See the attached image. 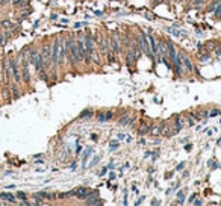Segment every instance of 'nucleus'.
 Instances as JSON below:
<instances>
[{"mask_svg": "<svg viewBox=\"0 0 221 206\" xmlns=\"http://www.w3.org/2000/svg\"><path fill=\"white\" fill-rule=\"evenodd\" d=\"M138 46L141 47V50L144 52L148 58L153 59V64H154V55L152 53V50H150V46H148V41H147V35H145L144 32H141V30L138 32Z\"/></svg>", "mask_w": 221, "mask_h": 206, "instance_id": "f257e3e1", "label": "nucleus"}, {"mask_svg": "<svg viewBox=\"0 0 221 206\" xmlns=\"http://www.w3.org/2000/svg\"><path fill=\"white\" fill-rule=\"evenodd\" d=\"M41 58H43V65L46 70L51 68V44L46 43L41 47Z\"/></svg>", "mask_w": 221, "mask_h": 206, "instance_id": "f03ea898", "label": "nucleus"}, {"mask_svg": "<svg viewBox=\"0 0 221 206\" xmlns=\"http://www.w3.org/2000/svg\"><path fill=\"white\" fill-rule=\"evenodd\" d=\"M177 59H179V62L182 64L183 71H186V73H192L194 64L191 62V58H189V56H188V55L183 50H179L177 52Z\"/></svg>", "mask_w": 221, "mask_h": 206, "instance_id": "7ed1b4c3", "label": "nucleus"}, {"mask_svg": "<svg viewBox=\"0 0 221 206\" xmlns=\"http://www.w3.org/2000/svg\"><path fill=\"white\" fill-rule=\"evenodd\" d=\"M120 35L118 32H114V34L110 35L109 38H108V47L110 49L112 53H115V55H120L121 53V47H120Z\"/></svg>", "mask_w": 221, "mask_h": 206, "instance_id": "20e7f679", "label": "nucleus"}, {"mask_svg": "<svg viewBox=\"0 0 221 206\" xmlns=\"http://www.w3.org/2000/svg\"><path fill=\"white\" fill-rule=\"evenodd\" d=\"M183 127H185V118L180 117L179 114L174 115V117H173V124H171V137L176 135V133H179Z\"/></svg>", "mask_w": 221, "mask_h": 206, "instance_id": "39448f33", "label": "nucleus"}, {"mask_svg": "<svg viewBox=\"0 0 221 206\" xmlns=\"http://www.w3.org/2000/svg\"><path fill=\"white\" fill-rule=\"evenodd\" d=\"M103 203H105V202L99 197V191H97V189H91L89 194H88L85 198V205L97 206V205H103Z\"/></svg>", "mask_w": 221, "mask_h": 206, "instance_id": "423d86ee", "label": "nucleus"}, {"mask_svg": "<svg viewBox=\"0 0 221 206\" xmlns=\"http://www.w3.org/2000/svg\"><path fill=\"white\" fill-rule=\"evenodd\" d=\"M94 41H95V44L99 46L100 55H102V56H106V53L109 52V47H108V41H106V38H105L102 34H97V35H95V38H94Z\"/></svg>", "mask_w": 221, "mask_h": 206, "instance_id": "0eeeda50", "label": "nucleus"}, {"mask_svg": "<svg viewBox=\"0 0 221 206\" xmlns=\"http://www.w3.org/2000/svg\"><path fill=\"white\" fill-rule=\"evenodd\" d=\"M9 65H11V71H12V79L15 84L21 82V74H20V70H18V61L15 58L9 59Z\"/></svg>", "mask_w": 221, "mask_h": 206, "instance_id": "6e6552de", "label": "nucleus"}, {"mask_svg": "<svg viewBox=\"0 0 221 206\" xmlns=\"http://www.w3.org/2000/svg\"><path fill=\"white\" fill-rule=\"evenodd\" d=\"M21 79L26 84H30V71H29V59L21 58Z\"/></svg>", "mask_w": 221, "mask_h": 206, "instance_id": "1a4fd4ad", "label": "nucleus"}, {"mask_svg": "<svg viewBox=\"0 0 221 206\" xmlns=\"http://www.w3.org/2000/svg\"><path fill=\"white\" fill-rule=\"evenodd\" d=\"M165 46H167V58L173 62V61L177 58V50L174 47V43L171 40H165Z\"/></svg>", "mask_w": 221, "mask_h": 206, "instance_id": "9d476101", "label": "nucleus"}, {"mask_svg": "<svg viewBox=\"0 0 221 206\" xmlns=\"http://www.w3.org/2000/svg\"><path fill=\"white\" fill-rule=\"evenodd\" d=\"M167 56V46H165V40H156V58H164Z\"/></svg>", "mask_w": 221, "mask_h": 206, "instance_id": "9b49d317", "label": "nucleus"}, {"mask_svg": "<svg viewBox=\"0 0 221 206\" xmlns=\"http://www.w3.org/2000/svg\"><path fill=\"white\" fill-rule=\"evenodd\" d=\"M91 188H86V187H79V188L73 189V197L79 198V200H85L86 196L89 194Z\"/></svg>", "mask_w": 221, "mask_h": 206, "instance_id": "f8f14e48", "label": "nucleus"}, {"mask_svg": "<svg viewBox=\"0 0 221 206\" xmlns=\"http://www.w3.org/2000/svg\"><path fill=\"white\" fill-rule=\"evenodd\" d=\"M95 118H97V121H100V123H105V121H109L112 120V117H114V111H100L97 112L95 115H94Z\"/></svg>", "mask_w": 221, "mask_h": 206, "instance_id": "ddd939ff", "label": "nucleus"}, {"mask_svg": "<svg viewBox=\"0 0 221 206\" xmlns=\"http://www.w3.org/2000/svg\"><path fill=\"white\" fill-rule=\"evenodd\" d=\"M34 197H35V198H49V200H56V198H58V194H56V192L40 191V192H35Z\"/></svg>", "mask_w": 221, "mask_h": 206, "instance_id": "4468645a", "label": "nucleus"}, {"mask_svg": "<svg viewBox=\"0 0 221 206\" xmlns=\"http://www.w3.org/2000/svg\"><path fill=\"white\" fill-rule=\"evenodd\" d=\"M135 117H129L127 114H124L118 118V126H132L135 123Z\"/></svg>", "mask_w": 221, "mask_h": 206, "instance_id": "2eb2a0df", "label": "nucleus"}, {"mask_svg": "<svg viewBox=\"0 0 221 206\" xmlns=\"http://www.w3.org/2000/svg\"><path fill=\"white\" fill-rule=\"evenodd\" d=\"M94 115H95V112H94V109H91V108H88V109H85V111H82L80 114H79V120H85V118H93Z\"/></svg>", "mask_w": 221, "mask_h": 206, "instance_id": "dca6fc26", "label": "nucleus"}, {"mask_svg": "<svg viewBox=\"0 0 221 206\" xmlns=\"http://www.w3.org/2000/svg\"><path fill=\"white\" fill-rule=\"evenodd\" d=\"M93 153H94V149H91V147L85 149V152L82 154V168H86V159H88Z\"/></svg>", "mask_w": 221, "mask_h": 206, "instance_id": "f3484780", "label": "nucleus"}, {"mask_svg": "<svg viewBox=\"0 0 221 206\" xmlns=\"http://www.w3.org/2000/svg\"><path fill=\"white\" fill-rule=\"evenodd\" d=\"M211 61H212V56H211L209 52H203V53L198 55V62H202V64H204V62H211Z\"/></svg>", "mask_w": 221, "mask_h": 206, "instance_id": "a211bd4d", "label": "nucleus"}, {"mask_svg": "<svg viewBox=\"0 0 221 206\" xmlns=\"http://www.w3.org/2000/svg\"><path fill=\"white\" fill-rule=\"evenodd\" d=\"M0 24H2V27H5V29H8V30H14V29H15V24H14L11 20H3Z\"/></svg>", "mask_w": 221, "mask_h": 206, "instance_id": "6ab92c4d", "label": "nucleus"}, {"mask_svg": "<svg viewBox=\"0 0 221 206\" xmlns=\"http://www.w3.org/2000/svg\"><path fill=\"white\" fill-rule=\"evenodd\" d=\"M0 198L6 200V202H11V203H15V197L9 192H0Z\"/></svg>", "mask_w": 221, "mask_h": 206, "instance_id": "aec40b11", "label": "nucleus"}, {"mask_svg": "<svg viewBox=\"0 0 221 206\" xmlns=\"http://www.w3.org/2000/svg\"><path fill=\"white\" fill-rule=\"evenodd\" d=\"M150 127H152V124H143L141 127L138 129V135H145V133H150Z\"/></svg>", "mask_w": 221, "mask_h": 206, "instance_id": "412c9836", "label": "nucleus"}, {"mask_svg": "<svg viewBox=\"0 0 221 206\" xmlns=\"http://www.w3.org/2000/svg\"><path fill=\"white\" fill-rule=\"evenodd\" d=\"M177 202H176V205H183V202H185V189H180V191H177Z\"/></svg>", "mask_w": 221, "mask_h": 206, "instance_id": "4be33fe9", "label": "nucleus"}, {"mask_svg": "<svg viewBox=\"0 0 221 206\" xmlns=\"http://www.w3.org/2000/svg\"><path fill=\"white\" fill-rule=\"evenodd\" d=\"M12 5H14L15 8H24L29 3H27V0H12Z\"/></svg>", "mask_w": 221, "mask_h": 206, "instance_id": "5701e85b", "label": "nucleus"}, {"mask_svg": "<svg viewBox=\"0 0 221 206\" xmlns=\"http://www.w3.org/2000/svg\"><path fill=\"white\" fill-rule=\"evenodd\" d=\"M183 118H185V124H188V127H192V126L196 124V120H194V118H192L189 114H186Z\"/></svg>", "mask_w": 221, "mask_h": 206, "instance_id": "b1692460", "label": "nucleus"}, {"mask_svg": "<svg viewBox=\"0 0 221 206\" xmlns=\"http://www.w3.org/2000/svg\"><path fill=\"white\" fill-rule=\"evenodd\" d=\"M208 167H209L211 170H218V168H220V164L217 162L215 159H209V161H208Z\"/></svg>", "mask_w": 221, "mask_h": 206, "instance_id": "393cba45", "label": "nucleus"}, {"mask_svg": "<svg viewBox=\"0 0 221 206\" xmlns=\"http://www.w3.org/2000/svg\"><path fill=\"white\" fill-rule=\"evenodd\" d=\"M115 56H117V55L112 53V52H108V53H106V58H108V62H109V64H115V62H117V58H115Z\"/></svg>", "mask_w": 221, "mask_h": 206, "instance_id": "a878e982", "label": "nucleus"}, {"mask_svg": "<svg viewBox=\"0 0 221 206\" xmlns=\"http://www.w3.org/2000/svg\"><path fill=\"white\" fill-rule=\"evenodd\" d=\"M11 91H12V97H11V99H14V100H15V99H18V97H20V91H18L17 84H15V85H12Z\"/></svg>", "mask_w": 221, "mask_h": 206, "instance_id": "bb28decb", "label": "nucleus"}, {"mask_svg": "<svg viewBox=\"0 0 221 206\" xmlns=\"http://www.w3.org/2000/svg\"><path fill=\"white\" fill-rule=\"evenodd\" d=\"M212 14H213V18H217V20H220L221 18V2L218 3V6L215 8V11H213Z\"/></svg>", "mask_w": 221, "mask_h": 206, "instance_id": "cd10ccee", "label": "nucleus"}, {"mask_svg": "<svg viewBox=\"0 0 221 206\" xmlns=\"http://www.w3.org/2000/svg\"><path fill=\"white\" fill-rule=\"evenodd\" d=\"M218 115H221V109H218V108H212V109L209 111V117H211V118L218 117Z\"/></svg>", "mask_w": 221, "mask_h": 206, "instance_id": "c85d7f7f", "label": "nucleus"}, {"mask_svg": "<svg viewBox=\"0 0 221 206\" xmlns=\"http://www.w3.org/2000/svg\"><path fill=\"white\" fill-rule=\"evenodd\" d=\"M118 147H120V143H118V141H112V143L109 144V150H110V152H115V150H117Z\"/></svg>", "mask_w": 221, "mask_h": 206, "instance_id": "c756f323", "label": "nucleus"}, {"mask_svg": "<svg viewBox=\"0 0 221 206\" xmlns=\"http://www.w3.org/2000/svg\"><path fill=\"white\" fill-rule=\"evenodd\" d=\"M206 2H208V0H194L192 5H194V8H200V6H202L203 3H206Z\"/></svg>", "mask_w": 221, "mask_h": 206, "instance_id": "7c9ffc66", "label": "nucleus"}, {"mask_svg": "<svg viewBox=\"0 0 221 206\" xmlns=\"http://www.w3.org/2000/svg\"><path fill=\"white\" fill-rule=\"evenodd\" d=\"M8 36H6V35H0V46H5V44L8 43Z\"/></svg>", "mask_w": 221, "mask_h": 206, "instance_id": "2f4dec72", "label": "nucleus"}, {"mask_svg": "<svg viewBox=\"0 0 221 206\" xmlns=\"http://www.w3.org/2000/svg\"><path fill=\"white\" fill-rule=\"evenodd\" d=\"M198 114H200L202 118H208V117H209V111H208V109H202Z\"/></svg>", "mask_w": 221, "mask_h": 206, "instance_id": "473e14b6", "label": "nucleus"}, {"mask_svg": "<svg viewBox=\"0 0 221 206\" xmlns=\"http://www.w3.org/2000/svg\"><path fill=\"white\" fill-rule=\"evenodd\" d=\"M189 115H191V117H192V118H194L196 121H200V120H202L200 114H197V112H189Z\"/></svg>", "mask_w": 221, "mask_h": 206, "instance_id": "72a5a7b5", "label": "nucleus"}, {"mask_svg": "<svg viewBox=\"0 0 221 206\" xmlns=\"http://www.w3.org/2000/svg\"><path fill=\"white\" fill-rule=\"evenodd\" d=\"M80 27H88V23L84 21V23H76L74 24V29H80Z\"/></svg>", "mask_w": 221, "mask_h": 206, "instance_id": "f704fd0d", "label": "nucleus"}, {"mask_svg": "<svg viewBox=\"0 0 221 206\" xmlns=\"http://www.w3.org/2000/svg\"><path fill=\"white\" fill-rule=\"evenodd\" d=\"M100 158H102V156H95V158H94V161L89 164V167H95V165L99 164V161H100Z\"/></svg>", "mask_w": 221, "mask_h": 206, "instance_id": "c9c22d12", "label": "nucleus"}, {"mask_svg": "<svg viewBox=\"0 0 221 206\" xmlns=\"http://www.w3.org/2000/svg\"><path fill=\"white\" fill-rule=\"evenodd\" d=\"M213 53H215L217 56H220V58H221V46H217V47H215V50H213Z\"/></svg>", "mask_w": 221, "mask_h": 206, "instance_id": "e433bc0d", "label": "nucleus"}, {"mask_svg": "<svg viewBox=\"0 0 221 206\" xmlns=\"http://www.w3.org/2000/svg\"><path fill=\"white\" fill-rule=\"evenodd\" d=\"M17 197L21 198V200H26V194L23 192V191H18V192H17Z\"/></svg>", "mask_w": 221, "mask_h": 206, "instance_id": "4c0bfd02", "label": "nucleus"}, {"mask_svg": "<svg viewBox=\"0 0 221 206\" xmlns=\"http://www.w3.org/2000/svg\"><path fill=\"white\" fill-rule=\"evenodd\" d=\"M185 164L186 162H180L177 165V167H176V170H177V171H180V170H183V168H185Z\"/></svg>", "mask_w": 221, "mask_h": 206, "instance_id": "58836bf2", "label": "nucleus"}, {"mask_svg": "<svg viewBox=\"0 0 221 206\" xmlns=\"http://www.w3.org/2000/svg\"><path fill=\"white\" fill-rule=\"evenodd\" d=\"M9 3H12V0H0V5H2V6H6Z\"/></svg>", "mask_w": 221, "mask_h": 206, "instance_id": "ea45409f", "label": "nucleus"}, {"mask_svg": "<svg viewBox=\"0 0 221 206\" xmlns=\"http://www.w3.org/2000/svg\"><path fill=\"white\" fill-rule=\"evenodd\" d=\"M194 198H197V194H191L189 198H188V202H189V203H192V202H194Z\"/></svg>", "mask_w": 221, "mask_h": 206, "instance_id": "a19ab883", "label": "nucleus"}, {"mask_svg": "<svg viewBox=\"0 0 221 206\" xmlns=\"http://www.w3.org/2000/svg\"><path fill=\"white\" fill-rule=\"evenodd\" d=\"M115 177H117V174H115L114 171H110L109 173V180H115Z\"/></svg>", "mask_w": 221, "mask_h": 206, "instance_id": "79ce46f5", "label": "nucleus"}, {"mask_svg": "<svg viewBox=\"0 0 221 206\" xmlns=\"http://www.w3.org/2000/svg\"><path fill=\"white\" fill-rule=\"evenodd\" d=\"M106 171H108V167H105V168H102V171L99 173V176H105V174H106Z\"/></svg>", "mask_w": 221, "mask_h": 206, "instance_id": "37998d69", "label": "nucleus"}, {"mask_svg": "<svg viewBox=\"0 0 221 206\" xmlns=\"http://www.w3.org/2000/svg\"><path fill=\"white\" fill-rule=\"evenodd\" d=\"M82 153V146H79L77 144V147H76V154H80Z\"/></svg>", "mask_w": 221, "mask_h": 206, "instance_id": "c03bdc74", "label": "nucleus"}, {"mask_svg": "<svg viewBox=\"0 0 221 206\" xmlns=\"http://www.w3.org/2000/svg\"><path fill=\"white\" fill-rule=\"evenodd\" d=\"M144 198H145V197H139V200H136V202H135V205H136V206H138V205H141V203L144 202Z\"/></svg>", "mask_w": 221, "mask_h": 206, "instance_id": "a18cd8bd", "label": "nucleus"}, {"mask_svg": "<svg viewBox=\"0 0 221 206\" xmlns=\"http://www.w3.org/2000/svg\"><path fill=\"white\" fill-rule=\"evenodd\" d=\"M192 203H194V205H203V200H198V198H194V202H192Z\"/></svg>", "mask_w": 221, "mask_h": 206, "instance_id": "49530a36", "label": "nucleus"}, {"mask_svg": "<svg viewBox=\"0 0 221 206\" xmlns=\"http://www.w3.org/2000/svg\"><path fill=\"white\" fill-rule=\"evenodd\" d=\"M126 138H127V135H123V133L118 135V139H121V141H126Z\"/></svg>", "mask_w": 221, "mask_h": 206, "instance_id": "de8ad7c7", "label": "nucleus"}, {"mask_svg": "<svg viewBox=\"0 0 221 206\" xmlns=\"http://www.w3.org/2000/svg\"><path fill=\"white\" fill-rule=\"evenodd\" d=\"M114 167H115V164H114V162H112V161H110V162L108 164V168H109V170H112Z\"/></svg>", "mask_w": 221, "mask_h": 206, "instance_id": "09e8293b", "label": "nucleus"}, {"mask_svg": "<svg viewBox=\"0 0 221 206\" xmlns=\"http://www.w3.org/2000/svg\"><path fill=\"white\" fill-rule=\"evenodd\" d=\"M191 149H192L191 144H186V146H185V150H186V152H191Z\"/></svg>", "mask_w": 221, "mask_h": 206, "instance_id": "8fccbe9b", "label": "nucleus"}, {"mask_svg": "<svg viewBox=\"0 0 221 206\" xmlns=\"http://www.w3.org/2000/svg\"><path fill=\"white\" fill-rule=\"evenodd\" d=\"M150 203H152V205H159V200H156V198H153V200H152V202H150Z\"/></svg>", "mask_w": 221, "mask_h": 206, "instance_id": "3c124183", "label": "nucleus"}, {"mask_svg": "<svg viewBox=\"0 0 221 206\" xmlns=\"http://www.w3.org/2000/svg\"><path fill=\"white\" fill-rule=\"evenodd\" d=\"M35 164H36V165H41V164H44V161H43V159H36Z\"/></svg>", "mask_w": 221, "mask_h": 206, "instance_id": "603ef678", "label": "nucleus"}, {"mask_svg": "<svg viewBox=\"0 0 221 206\" xmlns=\"http://www.w3.org/2000/svg\"><path fill=\"white\" fill-rule=\"evenodd\" d=\"M91 139H93V141H97V139H99V137H97L95 133H93V135H91Z\"/></svg>", "mask_w": 221, "mask_h": 206, "instance_id": "864d4df0", "label": "nucleus"}, {"mask_svg": "<svg viewBox=\"0 0 221 206\" xmlns=\"http://www.w3.org/2000/svg\"><path fill=\"white\" fill-rule=\"evenodd\" d=\"M182 177H183V179H185V177H189V173H188V171H183V174H182Z\"/></svg>", "mask_w": 221, "mask_h": 206, "instance_id": "5fc2aeb1", "label": "nucleus"}, {"mask_svg": "<svg viewBox=\"0 0 221 206\" xmlns=\"http://www.w3.org/2000/svg\"><path fill=\"white\" fill-rule=\"evenodd\" d=\"M145 18H148V20H153V15H152V14H145Z\"/></svg>", "mask_w": 221, "mask_h": 206, "instance_id": "6e6d98bb", "label": "nucleus"}, {"mask_svg": "<svg viewBox=\"0 0 221 206\" xmlns=\"http://www.w3.org/2000/svg\"><path fill=\"white\" fill-rule=\"evenodd\" d=\"M70 167H71L73 170H76V162H71V165H70Z\"/></svg>", "mask_w": 221, "mask_h": 206, "instance_id": "4d7b16f0", "label": "nucleus"}, {"mask_svg": "<svg viewBox=\"0 0 221 206\" xmlns=\"http://www.w3.org/2000/svg\"><path fill=\"white\" fill-rule=\"evenodd\" d=\"M196 34H197V35H200V36H202V35H203V32H202V30H198V29H197V30H196Z\"/></svg>", "mask_w": 221, "mask_h": 206, "instance_id": "13d9d810", "label": "nucleus"}, {"mask_svg": "<svg viewBox=\"0 0 221 206\" xmlns=\"http://www.w3.org/2000/svg\"><path fill=\"white\" fill-rule=\"evenodd\" d=\"M220 20H221V18H220Z\"/></svg>", "mask_w": 221, "mask_h": 206, "instance_id": "bf43d9fd", "label": "nucleus"}]
</instances>
